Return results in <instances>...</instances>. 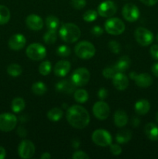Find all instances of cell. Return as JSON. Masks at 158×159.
<instances>
[{
	"label": "cell",
	"instance_id": "1",
	"mask_svg": "<svg viewBox=\"0 0 158 159\" xmlns=\"http://www.w3.org/2000/svg\"><path fill=\"white\" fill-rule=\"evenodd\" d=\"M66 119L71 126L76 129L85 128L90 122V116L85 107L74 105L67 110Z\"/></svg>",
	"mask_w": 158,
	"mask_h": 159
},
{
	"label": "cell",
	"instance_id": "2",
	"mask_svg": "<svg viewBox=\"0 0 158 159\" xmlns=\"http://www.w3.org/2000/svg\"><path fill=\"white\" fill-rule=\"evenodd\" d=\"M59 35L63 41L69 43H74L81 37L80 28L74 23H64L59 30Z\"/></svg>",
	"mask_w": 158,
	"mask_h": 159
},
{
	"label": "cell",
	"instance_id": "3",
	"mask_svg": "<svg viewBox=\"0 0 158 159\" xmlns=\"http://www.w3.org/2000/svg\"><path fill=\"white\" fill-rule=\"evenodd\" d=\"M74 53L81 59L88 60L95 54V48L88 41H81L74 48Z\"/></svg>",
	"mask_w": 158,
	"mask_h": 159
},
{
	"label": "cell",
	"instance_id": "4",
	"mask_svg": "<svg viewBox=\"0 0 158 159\" xmlns=\"http://www.w3.org/2000/svg\"><path fill=\"white\" fill-rule=\"evenodd\" d=\"M125 26L123 22L119 18L110 17L105 23V30L111 35H120L125 30Z\"/></svg>",
	"mask_w": 158,
	"mask_h": 159
},
{
	"label": "cell",
	"instance_id": "5",
	"mask_svg": "<svg viewBox=\"0 0 158 159\" xmlns=\"http://www.w3.org/2000/svg\"><path fill=\"white\" fill-rule=\"evenodd\" d=\"M26 54L33 61H41L46 56V50L44 46L38 43L29 44L26 50Z\"/></svg>",
	"mask_w": 158,
	"mask_h": 159
},
{
	"label": "cell",
	"instance_id": "6",
	"mask_svg": "<svg viewBox=\"0 0 158 159\" xmlns=\"http://www.w3.org/2000/svg\"><path fill=\"white\" fill-rule=\"evenodd\" d=\"M91 74L85 68H79L74 71L71 75V80L76 86H85L89 82Z\"/></svg>",
	"mask_w": 158,
	"mask_h": 159
},
{
	"label": "cell",
	"instance_id": "7",
	"mask_svg": "<svg viewBox=\"0 0 158 159\" xmlns=\"http://www.w3.org/2000/svg\"><path fill=\"white\" fill-rule=\"evenodd\" d=\"M92 141L100 147H107L112 144V136L107 130L98 129L91 135Z\"/></svg>",
	"mask_w": 158,
	"mask_h": 159
},
{
	"label": "cell",
	"instance_id": "8",
	"mask_svg": "<svg viewBox=\"0 0 158 159\" xmlns=\"http://www.w3.org/2000/svg\"><path fill=\"white\" fill-rule=\"evenodd\" d=\"M136 42L143 47L149 46L153 40V34L150 30L144 27H138L135 31Z\"/></svg>",
	"mask_w": 158,
	"mask_h": 159
},
{
	"label": "cell",
	"instance_id": "9",
	"mask_svg": "<svg viewBox=\"0 0 158 159\" xmlns=\"http://www.w3.org/2000/svg\"><path fill=\"white\" fill-rule=\"evenodd\" d=\"M17 124V118L14 114L9 113L0 114V130L9 132L13 130Z\"/></svg>",
	"mask_w": 158,
	"mask_h": 159
},
{
	"label": "cell",
	"instance_id": "10",
	"mask_svg": "<svg viewBox=\"0 0 158 159\" xmlns=\"http://www.w3.org/2000/svg\"><path fill=\"white\" fill-rule=\"evenodd\" d=\"M35 145L29 140H23L19 144L18 154L21 158H31L35 154Z\"/></svg>",
	"mask_w": 158,
	"mask_h": 159
},
{
	"label": "cell",
	"instance_id": "11",
	"mask_svg": "<svg viewBox=\"0 0 158 159\" xmlns=\"http://www.w3.org/2000/svg\"><path fill=\"white\" fill-rule=\"evenodd\" d=\"M117 12V6L112 0H106L99 4L98 7V13L102 17H112Z\"/></svg>",
	"mask_w": 158,
	"mask_h": 159
},
{
	"label": "cell",
	"instance_id": "12",
	"mask_svg": "<svg viewBox=\"0 0 158 159\" xmlns=\"http://www.w3.org/2000/svg\"><path fill=\"white\" fill-rule=\"evenodd\" d=\"M122 14L126 21L131 22V23L136 21L140 16L139 8L133 3L125 4L122 8Z\"/></svg>",
	"mask_w": 158,
	"mask_h": 159
},
{
	"label": "cell",
	"instance_id": "13",
	"mask_svg": "<svg viewBox=\"0 0 158 159\" xmlns=\"http://www.w3.org/2000/svg\"><path fill=\"white\" fill-rule=\"evenodd\" d=\"M92 112L94 116L100 120H104L108 117L110 113V108L108 104L103 100L95 102L93 106Z\"/></svg>",
	"mask_w": 158,
	"mask_h": 159
},
{
	"label": "cell",
	"instance_id": "14",
	"mask_svg": "<svg viewBox=\"0 0 158 159\" xmlns=\"http://www.w3.org/2000/svg\"><path fill=\"white\" fill-rule=\"evenodd\" d=\"M129 77L134 80L136 85L140 88H148L153 83V79L148 73H141L138 75L133 71L129 74Z\"/></svg>",
	"mask_w": 158,
	"mask_h": 159
},
{
	"label": "cell",
	"instance_id": "15",
	"mask_svg": "<svg viewBox=\"0 0 158 159\" xmlns=\"http://www.w3.org/2000/svg\"><path fill=\"white\" fill-rule=\"evenodd\" d=\"M26 43V39L23 34H15L9 40V47L13 51H20L23 49Z\"/></svg>",
	"mask_w": 158,
	"mask_h": 159
},
{
	"label": "cell",
	"instance_id": "16",
	"mask_svg": "<svg viewBox=\"0 0 158 159\" xmlns=\"http://www.w3.org/2000/svg\"><path fill=\"white\" fill-rule=\"evenodd\" d=\"M76 85L71 79H63L56 85V89L57 92L65 94H71L76 90Z\"/></svg>",
	"mask_w": 158,
	"mask_h": 159
},
{
	"label": "cell",
	"instance_id": "17",
	"mask_svg": "<svg viewBox=\"0 0 158 159\" xmlns=\"http://www.w3.org/2000/svg\"><path fill=\"white\" fill-rule=\"evenodd\" d=\"M26 24L29 29L34 31H38L43 28V21L40 16L36 14L29 15L26 19Z\"/></svg>",
	"mask_w": 158,
	"mask_h": 159
},
{
	"label": "cell",
	"instance_id": "18",
	"mask_svg": "<svg viewBox=\"0 0 158 159\" xmlns=\"http://www.w3.org/2000/svg\"><path fill=\"white\" fill-rule=\"evenodd\" d=\"M112 83L116 89L119 91H123L126 89L129 82L125 75H124L122 72H116L114 77L112 78Z\"/></svg>",
	"mask_w": 158,
	"mask_h": 159
},
{
	"label": "cell",
	"instance_id": "19",
	"mask_svg": "<svg viewBox=\"0 0 158 159\" xmlns=\"http://www.w3.org/2000/svg\"><path fill=\"white\" fill-rule=\"evenodd\" d=\"M71 70V63L68 61L62 60L57 62L54 68V72L58 77H64Z\"/></svg>",
	"mask_w": 158,
	"mask_h": 159
},
{
	"label": "cell",
	"instance_id": "20",
	"mask_svg": "<svg viewBox=\"0 0 158 159\" xmlns=\"http://www.w3.org/2000/svg\"><path fill=\"white\" fill-rule=\"evenodd\" d=\"M144 132L147 138L152 141H158V126L153 123H148L146 124Z\"/></svg>",
	"mask_w": 158,
	"mask_h": 159
},
{
	"label": "cell",
	"instance_id": "21",
	"mask_svg": "<svg viewBox=\"0 0 158 159\" xmlns=\"http://www.w3.org/2000/svg\"><path fill=\"white\" fill-rule=\"evenodd\" d=\"M114 124L118 127H123L128 124V116L122 110H118L114 114Z\"/></svg>",
	"mask_w": 158,
	"mask_h": 159
},
{
	"label": "cell",
	"instance_id": "22",
	"mask_svg": "<svg viewBox=\"0 0 158 159\" xmlns=\"http://www.w3.org/2000/svg\"><path fill=\"white\" fill-rule=\"evenodd\" d=\"M130 65H131V60L128 56L125 55L121 57L113 67L116 69V72H124L129 69Z\"/></svg>",
	"mask_w": 158,
	"mask_h": 159
},
{
	"label": "cell",
	"instance_id": "23",
	"mask_svg": "<svg viewBox=\"0 0 158 159\" xmlns=\"http://www.w3.org/2000/svg\"><path fill=\"white\" fill-rule=\"evenodd\" d=\"M150 104L147 99H139L135 103L134 110L139 115H145L150 111Z\"/></svg>",
	"mask_w": 158,
	"mask_h": 159
},
{
	"label": "cell",
	"instance_id": "24",
	"mask_svg": "<svg viewBox=\"0 0 158 159\" xmlns=\"http://www.w3.org/2000/svg\"><path fill=\"white\" fill-rule=\"evenodd\" d=\"M132 138V132L129 130H122L117 133L116 140L119 144H125L128 143Z\"/></svg>",
	"mask_w": 158,
	"mask_h": 159
},
{
	"label": "cell",
	"instance_id": "25",
	"mask_svg": "<svg viewBox=\"0 0 158 159\" xmlns=\"http://www.w3.org/2000/svg\"><path fill=\"white\" fill-rule=\"evenodd\" d=\"M46 116L50 121L57 122L63 116V111L58 107H54V108H52L47 112Z\"/></svg>",
	"mask_w": 158,
	"mask_h": 159
},
{
	"label": "cell",
	"instance_id": "26",
	"mask_svg": "<svg viewBox=\"0 0 158 159\" xmlns=\"http://www.w3.org/2000/svg\"><path fill=\"white\" fill-rule=\"evenodd\" d=\"M25 106H26V103H25L24 99L23 98L16 97L12 101L11 108L14 113H20L24 110Z\"/></svg>",
	"mask_w": 158,
	"mask_h": 159
},
{
	"label": "cell",
	"instance_id": "27",
	"mask_svg": "<svg viewBox=\"0 0 158 159\" xmlns=\"http://www.w3.org/2000/svg\"><path fill=\"white\" fill-rule=\"evenodd\" d=\"M46 26L48 30H57L60 26V20L55 16L50 15L46 18Z\"/></svg>",
	"mask_w": 158,
	"mask_h": 159
},
{
	"label": "cell",
	"instance_id": "28",
	"mask_svg": "<svg viewBox=\"0 0 158 159\" xmlns=\"http://www.w3.org/2000/svg\"><path fill=\"white\" fill-rule=\"evenodd\" d=\"M74 98L78 103H85L88 99V93L85 89H76L74 93Z\"/></svg>",
	"mask_w": 158,
	"mask_h": 159
},
{
	"label": "cell",
	"instance_id": "29",
	"mask_svg": "<svg viewBox=\"0 0 158 159\" xmlns=\"http://www.w3.org/2000/svg\"><path fill=\"white\" fill-rule=\"evenodd\" d=\"M10 11L6 6L0 5V25L6 24L10 20Z\"/></svg>",
	"mask_w": 158,
	"mask_h": 159
},
{
	"label": "cell",
	"instance_id": "30",
	"mask_svg": "<svg viewBox=\"0 0 158 159\" xmlns=\"http://www.w3.org/2000/svg\"><path fill=\"white\" fill-rule=\"evenodd\" d=\"M46 85L42 82H37L33 84L32 85V92L37 96H42L46 93Z\"/></svg>",
	"mask_w": 158,
	"mask_h": 159
},
{
	"label": "cell",
	"instance_id": "31",
	"mask_svg": "<svg viewBox=\"0 0 158 159\" xmlns=\"http://www.w3.org/2000/svg\"><path fill=\"white\" fill-rule=\"evenodd\" d=\"M57 30H49L47 32L45 33L43 35V41L46 44H53L57 41Z\"/></svg>",
	"mask_w": 158,
	"mask_h": 159
},
{
	"label": "cell",
	"instance_id": "32",
	"mask_svg": "<svg viewBox=\"0 0 158 159\" xmlns=\"http://www.w3.org/2000/svg\"><path fill=\"white\" fill-rule=\"evenodd\" d=\"M8 74L12 77L20 76L23 72V68L18 64H11L7 68Z\"/></svg>",
	"mask_w": 158,
	"mask_h": 159
},
{
	"label": "cell",
	"instance_id": "33",
	"mask_svg": "<svg viewBox=\"0 0 158 159\" xmlns=\"http://www.w3.org/2000/svg\"><path fill=\"white\" fill-rule=\"evenodd\" d=\"M52 69V65L49 61H44L39 66V71L42 75H48Z\"/></svg>",
	"mask_w": 158,
	"mask_h": 159
},
{
	"label": "cell",
	"instance_id": "34",
	"mask_svg": "<svg viewBox=\"0 0 158 159\" xmlns=\"http://www.w3.org/2000/svg\"><path fill=\"white\" fill-rule=\"evenodd\" d=\"M98 12L97 11L94 10V9H89V10L86 11L83 15V20L85 22H93L97 19L98 16Z\"/></svg>",
	"mask_w": 158,
	"mask_h": 159
},
{
	"label": "cell",
	"instance_id": "35",
	"mask_svg": "<svg viewBox=\"0 0 158 159\" xmlns=\"http://www.w3.org/2000/svg\"><path fill=\"white\" fill-rule=\"evenodd\" d=\"M71 48L66 45H60L57 49V54L60 57H68L71 54Z\"/></svg>",
	"mask_w": 158,
	"mask_h": 159
},
{
	"label": "cell",
	"instance_id": "36",
	"mask_svg": "<svg viewBox=\"0 0 158 159\" xmlns=\"http://www.w3.org/2000/svg\"><path fill=\"white\" fill-rule=\"evenodd\" d=\"M108 46L110 51L114 54H119L120 53L121 46L119 42L116 41V40H112L108 43Z\"/></svg>",
	"mask_w": 158,
	"mask_h": 159
},
{
	"label": "cell",
	"instance_id": "37",
	"mask_svg": "<svg viewBox=\"0 0 158 159\" xmlns=\"http://www.w3.org/2000/svg\"><path fill=\"white\" fill-rule=\"evenodd\" d=\"M116 74V71L114 67H107L102 71V75L105 79H112L115 75Z\"/></svg>",
	"mask_w": 158,
	"mask_h": 159
},
{
	"label": "cell",
	"instance_id": "38",
	"mask_svg": "<svg viewBox=\"0 0 158 159\" xmlns=\"http://www.w3.org/2000/svg\"><path fill=\"white\" fill-rule=\"evenodd\" d=\"M71 6L74 9H81L86 6V0H71Z\"/></svg>",
	"mask_w": 158,
	"mask_h": 159
},
{
	"label": "cell",
	"instance_id": "39",
	"mask_svg": "<svg viewBox=\"0 0 158 159\" xmlns=\"http://www.w3.org/2000/svg\"><path fill=\"white\" fill-rule=\"evenodd\" d=\"M110 152L113 155H119L122 153V148L119 145V144H110Z\"/></svg>",
	"mask_w": 158,
	"mask_h": 159
},
{
	"label": "cell",
	"instance_id": "40",
	"mask_svg": "<svg viewBox=\"0 0 158 159\" xmlns=\"http://www.w3.org/2000/svg\"><path fill=\"white\" fill-rule=\"evenodd\" d=\"M73 159H89L88 154L83 151H76L72 155Z\"/></svg>",
	"mask_w": 158,
	"mask_h": 159
},
{
	"label": "cell",
	"instance_id": "41",
	"mask_svg": "<svg viewBox=\"0 0 158 159\" xmlns=\"http://www.w3.org/2000/svg\"><path fill=\"white\" fill-rule=\"evenodd\" d=\"M91 34H92L94 37H99L103 34V29L99 26H93L92 29L91 30Z\"/></svg>",
	"mask_w": 158,
	"mask_h": 159
},
{
	"label": "cell",
	"instance_id": "42",
	"mask_svg": "<svg viewBox=\"0 0 158 159\" xmlns=\"http://www.w3.org/2000/svg\"><path fill=\"white\" fill-rule=\"evenodd\" d=\"M150 53L151 57L155 60H158V44H154L150 48Z\"/></svg>",
	"mask_w": 158,
	"mask_h": 159
},
{
	"label": "cell",
	"instance_id": "43",
	"mask_svg": "<svg viewBox=\"0 0 158 159\" xmlns=\"http://www.w3.org/2000/svg\"><path fill=\"white\" fill-rule=\"evenodd\" d=\"M97 94H98V96H99V98L101 99V100H104V99H106L108 96V90L105 88H101L99 90Z\"/></svg>",
	"mask_w": 158,
	"mask_h": 159
},
{
	"label": "cell",
	"instance_id": "44",
	"mask_svg": "<svg viewBox=\"0 0 158 159\" xmlns=\"http://www.w3.org/2000/svg\"><path fill=\"white\" fill-rule=\"evenodd\" d=\"M139 1L147 6H153L158 2V0H139Z\"/></svg>",
	"mask_w": 158,
	"mask_h": 159
},
{
	"label": "cell",
	"instance_id": "45",
	"mask_svg": "<svg viewBox=\"0 0 158 159\" xmlns=\"http://www.w3.org/2000/svg\"><path fill=\"white\" fill-rule=\"evenodd\" d=\"M17 134H18L19 136L21 137V138H25V137L26 136L27 132H26V130L24 127H20L18 128V130H17Z\"/></svg>",
	"mask_w": 158,
	"mask_h": 159
},
{
	"label": "cell",
	"instance_id": "46",
	"mask_svg": "<svg viewBox=\"0 0 158 159\" xmlns=\"http://www.w3.org/2000/svg\"><path fill=\"white\" fill-rule=\"evenodd\" d=\"M151 71H152V73L154 75V76H156V77L158 78V62L157 63L153 64V66H152L151 68Z\"/></svg>",
	"mask_w": 158,
	"mask_h": 159
},
{
	"label": "cell",
	"instance_id": "47",
	"mask_svg": "<svg viewBox=\"0 0 158 159\" xmlns=\"http://www.w3.org/2000/svg\"><path fill=\"white\" fill-rule=\"evenodd\" d=\"M6 156V152L5 148L0 146V159H4Z\"/></svg>",
	"mask_w": 158,
	"mask_h": 159
},
{
	"label": "cell",
	"instance_id": "48",
	"mask_svg": "<svg viewBox=\"0 0 158 159\" xmlns=\"http://www.w3.org/2000/svg\"><path fill=\"white\" fill-rule=\"evenodd\" d=\"M40 158L41 159H50L51 155H50V154L48 153V152H44V153H43L41 155H40Z\"/></svg>",
	"mask_w": 158,
	"mask_h": 159
},
{
	"label": "cell",
	"instance_id": "49",
	"mask_svg": "<svg viewBox=\"0 0 158 159\" xmlns=\"http://www.w3.org/2000/svg\"><path fill=\"white\" fill-rule=\"evenodd\" d=\"M72 145L74 148H77L80 145V141H78V140H74L72 142Z\"/></svg>",
	"mask_w": 158,
	"mask_h": 159
},
{
	"label": "cell",
	"instance_id": "50",
	"mask_svg": "<svg viewBox=\"0 0 158 159\" xmlns=\"http://www.w3.org/2000/svg\"><path fill=\"white\" fill-rule=\"evenodd\" d=\"M139 120L138 119V118H135V119H133V126H135V127H137V126L139 125Z\"/></svg>",
	"mask_w": 158,
	"mask_h": 159
},
{
	"label": "cell",
	"instance_id": "51",
	"mask_svg": "<svg viewBox=\"0 0 158 159\" xmlns=\"http://www.w3.org/2000/svg\"><path fill=\"white\" fill-rule=\"evenodd\" d=\"M156 122L158 123V112L156 113Z\"/></svg>",
	"mask_w": 158,
	"mask_h": 159
},
{
	"label": "cell",
	"instance_id": "52",
	"mask_svg": "<svg viewBox=\"0 0 158 159\" xmlns=\"http://www.w3.org/2000/svg\"><path fill=\"white\" fill-rule=\"evenodd\" d=\"M156 40H157V41H158V34L156 35Z\"/></svg>",
	"mask_w": 158,
	"mask_h": 159
}]
</instances>
